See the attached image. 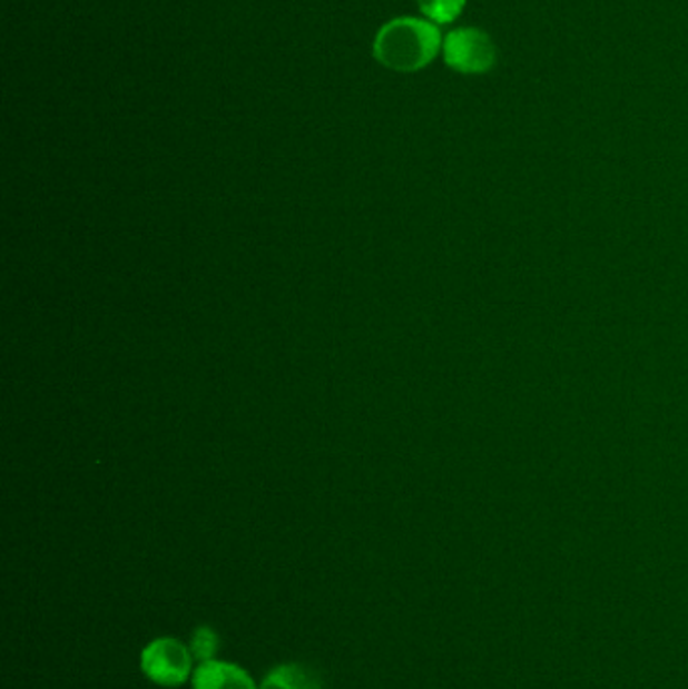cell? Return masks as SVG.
Wrapping results in <instances>:
<instances>
[{
    "label": "cell",
    "mask_w": 688,
    "mask_h": 689,
    "mask_svg": "<svg viewBox=\"0 0 688 689\" xmlns=\"http://www.w3.org/2000/svg\"><path fill=\"white\" fill-rule=\"evenodd\" d=\"M372 49L377 63L400 73H414L436 59L442 35L434 22L402 17L377 31Z\"/></svg>",
    "instance_id": "6da1fadb"
},
{
    "label": "cell",
    "mask_w": 688,
    "mask_h": 689,
    "mask_svg": "<svg viewBox=\"0 0 688 689\" xmlns=\"http://www.w3.org/2000/svg\"><path fill=\"white\" fill-rule=\"evenodd\" d=\"M140 669L156 686L180 688L193 679V651L174 637H158L141 649Z\"/></svg>",
    "instance_id": "7a4b0ae2"
},
{
    "label": "cell",
    "mask_w": 688,
    "mask_h": 689,
    "mask_svg": "<svg viewBox=\"0 0 688 689\" xmlns=\"http://www.w3.org/2000/svg\"><path fill=\"white\" fill-rule=\"evenodd\" d=\"M444 63L452 71L463 75L489 73L497 65V47L493 39L473 27H463L449 32L442 41Z\"/></svg>",
    "instance_id": "3957f363"
},
{
    "label": "cell",
    "mask_w": 688,
    "mask_h": 689,
    "mask_svg": "<svg viewBox=\"0 0 688 689\" xmlns=\"http://www.w3.org/2000/svg\"><path fill=\"white\" fill-rule=\"evenodd\" d=\"M193 689H258L247 669L228 661L198 663L193 673Z\"/></svg>",
    "instance_id": "277c9868"
},
{
    "label": "cell",
    "mask_w": 688,
    "mask_h": 689,
    "mask_svg": "<svg viewBox=\"0 0 688 689\" xmlns=\"http://www.w3.org/2000/svg\"><path fill=\"white\" fill-rule=\"evenodd\" d=\"M258 689H322V679L302 663H283L271 669Z\"/></svg>",
    "instance_id": "5b68a950"
},
{
    "label": "cell",
    "mask_w": 688,
    "mask_h": 689,
    "mask_svg": "<svg viewBox=\"0 0 688 689\" xmlns=\"http://www.w3.org/2000/svg\"><path fill=\"white\" fill-rule=\"evenodd\" d=\"M466 0H419V9L434 24H451L461 17Z\"/></svg>",
    "instance_id": "8992f818"
},
{
    "label": "cell",
    "mask_w": 688,
    "mask_h": 689,
    "mask_svg": "<svg viewBox=\"0 0 688 689\" xmlns=\"http://www.w3.org/2000/svg\"><path fill=\"white\" fill-rule=\"evenodd\" d=\"M190 651H193L194 659L198 663H205V661H213L216 659V653L220 649V639L216 636L213 627H198L194 629L193 637H190Z\"/></svg>",
    "instance_id": "52a82bcc"
}]
</instances>
